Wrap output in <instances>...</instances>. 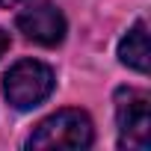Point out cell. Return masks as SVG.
<instances>
[{
    "label": "cell",
    "mask_w": 151,
    "mask_h": 151,
    "mask_svg": "<svg viewBox=\"0 0 151 151\" xmlns=\"http://www.w3.org/2000/svg\"><path fill=\"white\" fill-rule=\"evenodd\" d=\"M151 98L142 89L122 86L116 92V122H119V145L145 151L151 145Z\"/></svg>",
    "instance_id": "obj_3"
},
{
    "label": "cell",
    "mask_w": 151,
    "mask_h": 151,
    "mask_svg": "<svg viewBox=\"0 0 151 151\" xmlns=\"http://www.w3.org/2000/svg\"><path fill=\"white\" fill-rule=\"evenodd\" d=\"M15 3H21V0H0V6H15Z\"/></svg>",
    "instance_id": "obj_7"
},
{
    "label": "cell",
    "mask_w": 151,
    "mask_h": 151,
    "mask_svg": "<svg viewBox=\"0 0 151 151\" xmlns=\"http://www.w3.org/2000/svg\"><path fill=\"white\" fill-rule=\"evenodd\" d=\"M18 30L30 39V42H39L45 47H53L65 39V15L53 6V3H36V6H27L21 15H18Z\"/></svg>",
    "instance_id": "obj_4"
},
{
    "label": "cell",
    "mask_w": 151,
    "mask_h": 151,
    "mask_svg": "<svg viewBox=\"0 0 151 151\" xmlns=\"http://www.w3.org/2000/svg\"><path fill=\"white\" fill-rule=\"evenodd\" d=\"M53 83H56L53 80V71L45 62L21 59V62H15L6 71L3 92H6V101L15 110H33V107H39L53 92Z\"/></svg>",
    "instance_id": "obj_2"
},
{
    "label": "cell",
    "mask_w": 151,
    "mask_h": 151,
    "mask_svg": "<svg viewBox=\"0 0 151 151\" xmlns=\"http://www.w3.org/2000/svg\"><path fill=\"white\" fill-rule=\"evenodd\" d=\"M95 130L83 110H59L33 130L27 145L30 148H89Z\"/></svg>",
    "instance_id": "obj_1"
},
{
    "label": "cell",
    "mask_w": 151,
    "mask_h": 151,
    "mask_svg": "<svg viewBox=\"0 0 151 151\" xmlns=\"http://www.w3.org/2000/svg\"><path fill=\"white\" fill-rule=\"evenodd\" d=\"M9 50V33H3V30H0V56H3Z\"/></svg>",
    "instance_id": "obj_6"
},
{
    "label": "cell",
    "mask_w": 151,
    "mask_h": 151,
    "mask_svg": "<svg viewBox=\"0 0 151 151\" xmlns=\"http://www.w3.org/2000/svg\"><path fill=\"white\" fill-rule=\"evenodd\" d=\"M119 56L127 68L145 74L148 71V30H145V21H136L133 30L122 39L119 45Z\"/></svg>",
    "instance_id": "obj_5"
}]
</instances>
